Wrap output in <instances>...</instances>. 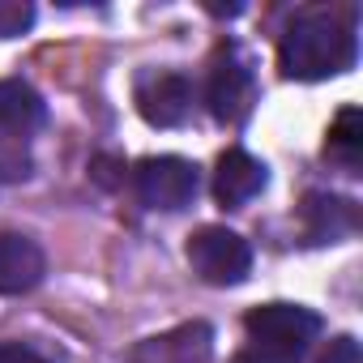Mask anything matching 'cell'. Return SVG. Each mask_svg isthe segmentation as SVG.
Returning a JSON list of instances; mask_svg holds the SVG:
<instances>
[{"label": "cell", "mask_w": 363, "mask_h": 363, "mask_svg": "<svg viewBox=\"0 0 363 363\" xmlns=\"http://www.w3.org/2000/svg\"><path fill=\"white\" fill-rule=\"evenodd\" d=\"M0 363H48V359L22 342H0Z\"/></svg>", "instance_id": "obj_15"}, {"label": "cell", "mask_w": 363, "mask_h": 363, "mask_svg": "<svg viewBox=\"0 0 363 363\" xmlns=\"http://www.w3.org/2000/svg\"><path fill=\"white\" fill-rule=\"evenodd\" d=\"M210 359H214V329L206 320L175 325L128 350V363H210Z\"/></svg>", "instance_id": "obj_7"}, {"label": "cell", "mask_w": 363, "mask_h": 363, "mask_svg": "<svg viewBox=\"0 0 363 363\" xmlns=\"http://www.w3.org/2000/svg\"><path fill=\"white\" fill-rule=\"evenodd\" d=\"M35 26V5L30 0H0V39H18Z\"/></svg>", "instance_id": "obj_13"}, {"label": "cell", "mask_w": 363, "mask_h": 363, "mask_svg": "<svg viewBox=\"0 0 363 363\" xmlns=\"http://www.w3.org/2000/svg\"><path fill=\"white\" fill-rule=\"evenodd\" d=\"M43 116H48V107L30 82H22V77L0 82V137H30L43 124Z\"/></svg>", "instance_id": "obj_11"}, {"label": "cell", "mask_w": 363, "mask_h": 363, "mask_svg": "<svg viewBox=\"0 0 363 363\" xmlns=\"http://www.w3.org/2000/svg\"><path fill=\"white\" fill-rule=\"evenodd\" d=\"M359 39L342 9H299L278 39V69L291 82H325L354 65Z\"/></svg>", "instance_id": "obj_1"}, {"label": "cell", "mask_w": 363, "mask_h": 363, "mask_svg": "<svg viewBox=\"0 0 363 363\" xmlns=\"http://www.w3.org/2000/svg\"><path fill=\"white\" fill-rule=\"evenodd\" d=\"M133 189H137L141 206L175 214V210L193 206L201 175H197V162L179 158V154H150L133 167Z\"/></svg>", "instance_id": "obj_3"}, {"label": "cell", "mask_w": 363, "mask_h": 363, "mask_svg": "<svg viewBox=\"0 0 363 363\" xmlns=\"http://www.w3.org/2000/svg\"><path fill=\"white\" fill-rule=\"evenodd\" d=\"M359 154H363V116H359V107H342L329 124L325 158H333L346 171H359Z\"/></svg>", "instance_id": "obj_12"}, {"label": "cell", "mask_w": 363, "mask_h": 363, "mask_svg": "<svg viewBox=\"0 0 363 363\" xmlns=\"http://www.w3.org/2000/svg\"><path fill=\"white\" fill-rule=\"evenodd\" d=\"M244 333L248 346L231 363H303L320 337V316L299 303H261L244 316Z\"/></svg>", "instance_id": "obj_2"}, {"label": "cell", "mask_w": 363, "mask_h": 363, "mask_svg": "<svg viewBox=\"0 0 363 363\" xmlns=\"http://www.w3.org/2000/svg\"><path fill=\"white\" fill-rule=\"evenodd\" d=\"M257 103V82H252V69L240 60V52L231 43H223L214 52V65H210V82H206V107L218 124H244L248 111Z\"/></svg>", "instance_id": "obj_5"}, {"label": "cell", "mask_w": 363, "mask_h": 363, "mask_svg": "<svg viewBox=\"0 0 363 363\" xmlns=\"http://www.w3.org/2000/svg\"><path fill=\"white\" fill-rule=\"evenodd\" d=\"M265 189V162L252 158L248 150H227L214 167V201L223 210H244L257 193Z\"/></svg>", "instance_id": "obj_8"}, {"label": "cell", "mask_w": 363, "mask_h": 363, "mask_svg": "<svg viewBox=\"0 0 363 363\" xmlns=\"http://www.w3.org/2000/svg\"><path fill=\"white\" fill-rule=\"evenodd\" d=\"M320 363H363V354H359V342H354L350 333H342V337H333V342L325 346V354H320Z\"/></svg>", "instance_id": "obj_14"}, {"label": "cell", "mask_w": 363, "mask_h": 363, "mask_svg": "<svg viewBox=\"0 0 363 363\" xmlns=\"http://www.w3.org/2000/svg\"><path fill=\"white\" fill-rule=\"evenodd\" d=\"M359 231V206L333 193H312L303 201V235L312 244H337Z\"/></svg>", "instance_id": "obj_10"}, {"label": "cell", "mask_w": 363, "mask_h": 363, "mask_svg": "<svg viewBox=\"0 0 363 363\" xmlns=\"http://www.w3.org/2000/svg\"><path fill=\"white\" fill-rule=\"evenodd\" d=\"M189 265L210 286H240L252 269V248L231 227H201L189 235Z\"/></svg>", "instance_id": "obj_4"}, {"label": "cell", "mask_w": 363, "mask_h": 363, "mask_svg": "<svg viewBox=\"0 0 363 363\" xmlns=\"http://www.w3.org/2000/svg\"><path fill=\"white\" fill-rule=\"evenodd\" d=\"M43 248L30 235L0 231V295H26L43 282Z\"/></svg>", "instance_id": "obj_9"}, {"label": "cell", "mask_w": 363, "mask_h": 363, "mask_svg": "<svg viewBox=\"0 0 363 363\" xmlns=\"http://www.w3.org/2000/svg\"><path fill=\"white\" fill-rule=\"evenodd\" d=\"M133 103L145 124L154 128H179L193 116V82L175 69H150L133 86Z\"/></svg>", "instance_id": "obj_6"}]
</instances>
